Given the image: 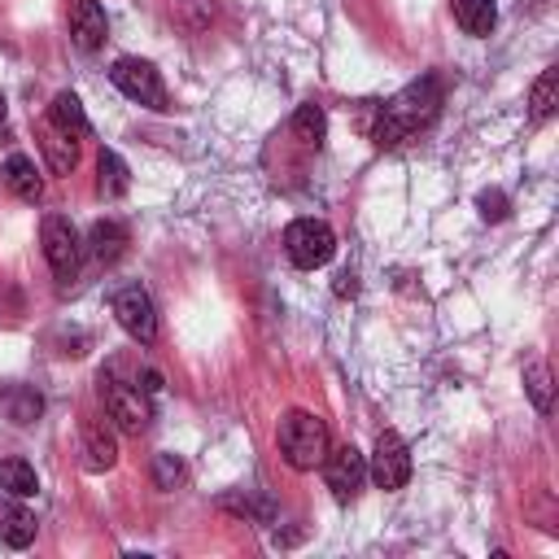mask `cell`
Returning <instances> with one entry per match:
<instances>
[{
  "label": "cell",
  "instance_id": "484cf974",
  "mask_svg": "<svg viewBox=\"0 0 559 559\" xmlns=\"http://www.w3.org/2000/svg\"><path fill=\"white\" fill-rule=\"evenodd\" d=\"M358 293V275L354 271H341L336 275V297H354Z\"/></svg>",
  "mask_w": 559,
  "mask_h": 559
},
{
  "label": "cell",
  "instance_id": "277c9868",
  "mask_svg": "<svg viewBox=\"0 0 559 559\" xmlns=\"http://www.w3.org/2000/svg\"><path fill=\"white\" fill-rule=\"evenodd\" d=\"M284 253H288L293 266L314 271L336 253V236H332V227L323 218H293L284 227Z\"/></svg>",
  "mask_w": 559,
  "mask_h": 559
},
{
  "label": "cell",
  "instance_id": "cb8c5ba5",
  "mask_svg": "<svg viewBox=\"0 0 559 559\" xmlns=\"http://www.w3.org/2000/svg\"><path fill=\"white\" fill-rule=\"evenodd\" d=\"M153 480H157V489H175V485L183 480V463H179L175 454H157V463H153Z\"/></svg>",
  "mask_w": 559,
  "mask_h": 559
},
{
  "label": "cell",
  "instance_id": "8992f818",
  "mask_svg": "<svg viewBox=\"0 0 559 559\" xmlns=\"http://www.w3.org/2000/svg\"><path fill=\"white\" fill-rule=\"evenodd\" d=\"M109 79H114V87H118L122 96H131V100H140V105H148V109H166V83H162V74H157L148 61H140V57H118L114 70H109Z\"/></svg>",
  "mask_w": 559,
  "mask_h": 559
},
{
  "label": "cell",
  "instance_id": "603a6c76",
  "mask_svg": "<svg viewBox=\"0 0 559 559\" xmlns=\"http://www.w3.org/2000/svg\"><path fill=\"white\" fill-rule=\"evenodd\" d=\"M39 406H44L39 393H31V389H13V393H9V415H13L17 424H31V419L39 415Z\"/></svg>",
  "mask_w": 559,
  "mask_h": 559
},
{
  "label": "cell",
  "instance_id": "8fae6325",
  "mask_svg": "<svg viewBox=\"0 0 559 559\" xmlns=\"http://www.w3.org/2000/svg\"><path fill=\"white\" fill-rule=\"evenodd\" d=\"M83 463H87V472H105L118 463V437L109 432V424L100 415L83 419Z\"/></svg>",
  "mask_w": 559,
  "mask_h": 559
},
{
  "label": "cell",
  "instance_id": "ba28073f",
  "mask_svg": "<svg viewBox=\"0 0 559 559\" xmlns=\"http://www.w3.org/2000/svg\"><path fill=\"white\" fill-rule=\"evenodd\" d=\"M367 476H371L380 489H402V485L411 480V450H406V441H402L393 428H384V432L376 437V445H371V454H367Z\"/></svg>",
  "mask_w": 559,
  "mask_h": 559
},
{
  "label": "cell",
  "instance_id": "44dd1931",
  "mask_svg": "<svg viewBox=\"0 0 559 559\" xmlns=\"http://www.w3.org/2000/svg\"><path fill=\"white\" fill-rule=\"evenodd\" d=\"M555 96H559V70H542V79H537L533 92H528V109H533L537 122L555 114Z\"/></svg>",
  "mask_w": 559,
  "mask_h": 559
},
{
  "label": "cell",
  "instance_id": "7a4b0ae2",
  "mask_svg": "<svg viewBox=\"0 0 559 559\" xmlns=\"http://www.w3.org/2000/svg\"><path fill=\"white\" fill-rule=\"evenodd\" d=\"M275 441H280L284 463L297 467V472H314V467L328 459V450H332L328 424H323L319 415H310V411H288V415L280 419Z\"/></svg>",
  "mask_w": 559,
  "mask_h": 559
},
{
  "label": "cell",
  "instance_id": "5bb4252c",
  "mask_svg": "<svg viewBox=\"0 0 559 559\" xmlns=\"http://www.w3.org/2000/svg\"><path fill=\"white\" fill-rule=\"evenodd\" d=\"M4 188L17 197V201H39L44 197V175H39V166H35V157H26V153H13L9 162H4Z\"/></svg>",
  "mask_w": 559,
  "mask_h": 559
},
{
  "label": "cell",
  "instance_id": "4316f807",
  "mask_svg": "<svg viewBox=\"0 0 559 559\" xmlns=\"http://www.w3.org/2000/svg\"><path fill=\"white\" fill-rule=\"evenodd\" d=\"M4 114H9V105H4V96H0V135H4Z\"/></svg>",
  "mask_w": 559,
  "mask_h": 559
},
{
  "label": "cell",
  "instance_id": "4fadbf2b",
  "mask_svg": "<svg viewBox=\"0 0 559 559\" xmlns=\"http://www.w3.org/2000/svg\"><path fill=\"white\" fill-rule=\"evenodd\" d=\"M127 245H131V231H127V223H118V218H96L92 227H87V253L96 258V262H118L122 253H127Z\"/></svg>",
  "mask_w": 559,
  "mask_h": 559
},
{
  "label": "cell",
  "instance_id": "ac0fdd59",
  "mask_svg": "<svg viewBox=\"0 0 559 559\" xmlns=\"http://www.w3.org/2000/svg\"><path fill=\"white\" fill-rule=\"evenodd\" d=\"M454 22L467 31V35H489L493 22H498V4L493 0H454Z\"/></svg>",
  "mask_w": 559,
  "mask_h": 559
},
{
  "label": "cell",
  "instance_id": "7402d4cb",
  "mask_svg": "<svg viewBox=\"0 0 559 559\" xmlns=\"http://www.w3.org/2000/svg\"><path fill=\"white\" fill-rule=\"evenodd\" d=\"M524 384H528L533 406H537V411H550V371H546L542 362H533V367L524 371Z\"/></svg>",
  "mask_w": 559,
  "mask_h": 559
},
{
  "label": "cell",
  "instance_id": "30bf717a",
  "mask_svg": "<svg viewBox=\"0 0 559 559\" xmlns=\"http://www.w3.org/2000/svg\"><path fill=\"white\" fill-rule=\"evenodd\" d=\"M105 35H109L105 9H100L96 0H74V4H70V39H74V48L96 52V48L105 44Z\"/></svg>",
  "mask_w": 559,
  "mask_h": 559
},
{
  "label": "cell",
  "instance_id": "52a82bcc",
  "mask_svg": "<svg viewBox=\"0 0 559 559\" xmlns=\"http://www.w3.org/2000/svg\"><path fill=\"white\" fill-rule=\"evenodd\" d=\"M109 310H114V319L122 323V332L131 341H140V345H153L157 341V310H153V297L140 284L118 288L114 301H109Z\"/></svg>",
  "mask_w": 559,
  "mask_h": 559
},
{
  "label": "cell",
  "instance_id": "7c38bea8",
  "mask_svg": "<svg viewBox=\"0 0 559 559\" xmlns=\"http://www.w3.org/2000/svg\"><path fill=\"white\" fill-rule=\"evenodd\" d=\"M35 511L22 502V498H0V542L4 546H13V550H22V546H31L35 542Z\"/></svg>",
  "mask_w": 559,
  "mask_h": 559
},
{
  "label": "cell",
  "instance_id": "5b68a950",
  "mask_svg": "<svg viewBox=\"0 0 559 559\" xmlns=\"http://www.w3.org/2000/svg\"><path fill=\"white\" fill-rule=\"evenodd\" d=\"M39 245H44V258H48L52 275H57V280H74L79 258H83V240H79L74 223L61 218V214H44V223H39Z\"/></svg>",
  "mask_w": 559,
  "mask_h": 559
},
{
  "label": "cell",
  "instance_id": "d6986e66",
  "mask_svg": "<svg viewBox=\"0 0 559 559\" xmlns=\"http://www.w3.org/2000/svg\"><path fill=\"white\" fill-rule=\"evenodd\" d=\"M293 135L306 144V148H319L323 144V135H328V114H323V105H297V114H293Z\"/></svg>",
  "mask_w": 559,
  "mask_h": 559
},
{
  "label": "cell",
  "instance_id": "ffe728a7",
  "mask_svg": "<svg viewBox=\"0 0 559 559\" xmlns=\"http://www.w3.org/2000/svg\"><path fill=\"white\" fill-rule=\"evenodd\" d=\"M0 489L13 493V498H31L39 489V476H35V467L26 459H4L0 463Z\"/></svg>",
  "mask_w": 559,
  "mask_h": 559
},
{
  "label": "cell",
  "instance_id": "e0dca14e",
  "mask_svg": "<svg viewBox=\"0 0 559 559\" xmlns=\"http://www.w3.org/2000/svg\"><path fill=\"white\" fill-rule=\"evenodd\" d=\"M127 188H131L127 162H122L114 148H100V157H96V192H100L105 201H118Z\"/></svg>",
  "mask_w": 559,
  "mask_h": 559
},
{
  "label": "cell",
  "instance_id": "d4e9b609",
  "mask_svg": "<svg viewBox=\"0 0 559 559\" xmlns=\"http://www.w3.org/2000/svg\"><path fill=\"white\" fill-rule=\"evenodd\" d=\"M476 205H480V214H485V218H493V223H498V218H507V197H502V192H480V197H476Z\"/></svg>",
  "mask_w": 559,
  "mask_h": 559
},
{
  "label": "cell",
  "instance_id": "2e32d148",
  "mask_svg": "<svg viewBox=\"0 0 559 559\" xmlns=\"http://www.w3.org/2000/svg\"><path fill=\"white\" fill-rule=\"evenodd\" d=\"M48 122L61 127V131L74 135V140L92 131V122H87V114H83V100H79L74 92H57V96H52V105H48Z\"/></svg>",
  "mask_w": 559,
  "mask_h": 559
},
{
  "label": "cell",
  "instance_id": "6da1fadb",
  "mask_svg": "<svg viewBox=\"0 0 559 559\" xmlns=\"http://www.w3.org/2000/svg\"><path fill=\"white\" fill-rule=\"evenodd\" d=\"M441 109V83L428 74L411 87H402L397 96H389L380 109H376V122H371V140L380 148H397L402 140H411L415 131H424Z\"/></svg>",
  "mask_w": 559,
  "mask_h": 559
},
{
  "label": "cell",
  "instance_id": "3957f363",
  "mask_svg": "<svg viewBox=\"0 0 559 559\" xmlns=\"http://www.w3.org/2000/svg\"><path fill=\"white\" fill-rule=\"evenodd\" d=\"M100 397H105L109 419H114L122 432H144V428H148V419H153L148 393L135 384V376H127V371H122V362H118V358L100 371Z\"/></svg>",
  "mask_w": 559,
  "mask_h": 559
},
{
  "label": "cell",
  "instance_id": "9a60e30c",
  "mask_svg": "<svg viewBox=\"0 0 559 559\" xmlns=\"http://www.w3.org/2000/svg\"><path fill=\"white\" fill-rule=\"evenodd\" d=\"M39 148H44V157H48L52 175H70V170H74V162H79V144H74V135H66L61 127H52L48 118L39 122Z\"/></svg>",
  "mask_w": 559,
  "mask_h": 559
},
{
  "label": "cell",
  "instance_id": "9c48e42d",
  "mask_svg": "<svg viewBox=\"0 0 559 559\" xmlns=\"http://www.w3.org/2000/svg\"><path fill=\"white\" fill-rule=\"evenodd\" d=\"M319 467H323V480H328L332 498H341V502H349V498L362 489V480H367V454L354 450V445L328 450V459H323Z\"/></svg>",
  "mask_w": 559,
  "mask_h": 559
}]
</instances>
